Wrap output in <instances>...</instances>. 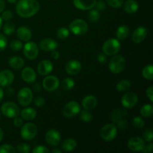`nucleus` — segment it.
<instances>
[{"label": "nucleus", "instance_id": "nucleus-1", "mask_svg": "<svg viewBox=\"0 0 153 153\" xmlns=\"http://www.w3.org/2000/svg\"><path fill=\"white\" fill-rule=\"evenodd\" d=\"M40 5L37 0H19L16 6L17 14L22 18H30L37 13Z\"/></svg>", "mask_w": 153, "mask_h": 153}, {"label": "nucleus", "instance_id": "nucleus-2", "mask_svg": "<svg viewBox=\"0 0 153 153\" xmlns=\"http://www.w3.org/2000/svg\"><path fill=\"white\" fill-rule=\"evenodd\" d=\"M126 59L123 56L120 55H113L109 61L108 68L111 73L114 74L122 73L126 67Z\"/></svg>", "mask_w": 153, "mask_h": 153}, {"label": "nucleus", "instance_id": "nucleus-3", "mask_svg": "<svg viewBox=\"0 0 153 153\" xmlns=\"http://www.w3.org/2000/svg\"><path fill=\"white\" fill-rule=\"evenodd\" d=\"M120 43L117 39L109 38L103 43L102 52L107 56H113L120 52Z\"/></svg>", "mask_w": 153, "mask_h": 153}, {"label": "nucleus", "instance_id": "nucleus-4", "mask_svg": "<svg viewBox=\"0 0 153 153\" xmlns=\"http://www.w3.org/2000/svg\"><path fill=\"white\" fill-rule=\"evenodd\" d=\"M70 31L75 35H85L88 31V25L82 19H76L72 21L69 25Z\"/></svg>", "mask_w": 153, "mask_h": 153}, {"label": "nucleus", "instance_id": "nucleus-5", "mask_svg": "<svg viewBox=\"0 0 153 153\" xmlns=\"http://www.w3.org/2000/svg\"><path fill=\"white\" fill-rule=\"evenodd\" d=\"M117 135V127L113 123L105 125L100 130V136L105 142H111Z\"/></svg>", "mask_w": 153, "mask_h": 153}, {"label": "nucleus", "instance_id": "nucleus-6", "mask_svg": "<svg viewBox=\"0 0 153 153\" xmlns=\"http://www.w3.org/2000/svg\"><path fill=\"white\" fill-rule=\"evenodd\" d=\"M1 111L7 118H14L20 113L19 108L13 102H6L1 106Z\"/></svg>", "mask_w": 153, "mask_h": 153}, {"label": "nucleus", "instance_id": "nucleus-7", "mask_svg": "<svg viewBox=\"0 0 153 153\" xmlns=\"http://www.w3.org/2000/svg\"><path fill=\"white\" fill-rule=\"evenodd\" d=\"M37 134V127L33 123H28L22 126L20 135L22 138L26 140H31L36 137Z\"/></svg>", "mask_w": 153, "mask_h": 153}, {"label": "nucleus", "instance_id": "nucleus-8", "mask_svg": "<svg viewBox=\"0 0 153 153\" xmlns=\"http://www.w3.org/2000/svg\"><path fill=\"white\" fill-rule=\"evenodd\" d=\"M81 111V106L77 102L71 101L64 106L62 109V114L67 118H73Z\"/></svg>", "mask_w": 153, "mask_h": 153}, {"label": "nucleus", "instance_id": "nucleus-9", "mask_svg": "<svg viewBox=\"0 0 153 153\" xmlns=\"http://www.w3.org/2000/svg\"><path fill=\"white\" fill-rule=\"evenodd\" d=\"M17 100L22 106H28L33 100V93L28 88H22L17 94Z\"/></svg>", "mask_w": 153, "mask_h": 153}, {"label": "nucleus", "instance_id": "nucleus-10", "mask_svg": "<svg viewBox=\"0 0 153 153\" xmlns=\"http://www.w3.org/2000/svg\"><path fill=\"white\" fill-rule=\"evenodd\" d=\"M23 52L25 56L29 60L36 59L39 54V46L34 42L28 41L23 47Z\"/></svg>", "mask_w": 153, "mask_h": 153}, {"label": "nucleus", "instance_id": "nucleus-11", "mask_svg": "<svg viewBox=\"0 0 153 153\" xmlns=\"http://www.w3.org/2000/svg\"><path fill=\"white\" fill-rule=\"evenodd\" d=\"M138 102V97L133 92L125 94L121 98V103L123 106L126 108H131L137 105Z\"/></svg>", "mask_w": 153, "mask_h": 153}, {"label": "nucleus", "instance_id": "nucleus-12", "mask_svg": "<svg viewBox=\"0 0 153 153\" xmlns=\"http://www.w3.org/2000/svg\"><path fill=\"white\" fill-rule=\"evenodd\" d=\"M46 142L52 146H57L61 140V134L56 129H49L45 135Z\"/></svg>", "mask_w": 153, "mask_h": 153}, {"label": "nucleus", "instance_id": "nucleus-13", "mask_svg": "<svg viewBox=\"0 0 153 153\" xmlns=\"http://www.w3.org/2000/svg\"><path fill=\"white\" fill-rule=\"evenodd\" d=\"M127 146L132 152H140L145 146L144 140L140 137H132L128 140Z\"/></svg>", "mask_w": 153, "mask_h": 153}, {"label": "nucleus", "instance_id": "nucleus-14", "mask_svg": "<svg viewBox=\"0 0 153 153\" xmlns=\"http://www.w3.org/2000/svg\"><path fill=\"white\" fill-rule=\"evenodd\" d=\"M148 29L144 26H139L133 31L131 34V40L134 43H140L146 39L148 34Z\"/></svg>", "mask_w": 153, "mask_h": 153}, {"label": "nucleus", "instance_id": "nucleus-15", "mask_svg": "<svg viewBox=\"0 0 153 153\" xmlns=\"http://www.w3.org/2000/svg\"><path fill=\"white\" fill-rule=\"evenodd\" d=\"M59 80L56 76H48L43 80V87L46 91H54L59 86Z\"/></svg>", "mask_w": 153, "mask_h": 153}, {"label": "nucleus", "instance_id": "nucleus-16", "mask_svg": "<svg viewBox=\"0 0 153 153\" xmlns=\"http://www.w3.org/2000/svg\"><path fill=\"white\" fill-rule=\"evenodd\" d=\"M14 80V75L10 70H4L0 72V86L7 88L9 87Z\"/></svg>", "mask_w": 153, "mask_h": 153}, {"label": "nucleus", "instance_id": "nucleus-17", "mask_svg": "<svg viewBox=\"0 0 153 153\" xmlns=\"http://www.w3.org/2000/svg\"><path fill=\"white\" fill-rule=\"evenodd\" d=\"M53 70V64L49 60H43L37 65V73L40 76H47Z\"/></svg>", "mask_w": 153, "mask_h": 153}, {"label": "nucleus", "instance_id": "nucleus-18", "mask_svg": "<svg viewBox=\"0 0 153 153\" xmlns=\"http://www.w3.org/2000/svg\"><path fill=\"white\" fill-rule=\"evenodd\" d=\"M82 70V64L79 61L76 60H71L68 61L65 66V70L67 74L74 76L80 73Z\"/></svg>", "mask_w": 153, "mask_h": 153}, {"label": "nucleus", "instance_id": "nucleus-19", "mask_svg": "<svg viewBox=\"0 0 153 153\" xmlns=\"http://www.w3.org/2000/svg\"><path fill=\"white\" fill-rule=\"evenodd\" d=\"M40 49L45 52H51L52 50H55L58 48V44L54 39L52 38H44L40 42L39 44Z\"/></svg>", "mask_w": 153, "mask_h": 153}, {"label": "nucleus", "instance_id": "nucleus-20", "mask_svg": "<svg viewBox=\"0 0 153 153\" xmlns=\"http://www.w3.org/2000/svg\"><path fill=\"white\" fill-rule=\"evenodd\" d=\"M97 0H73V4L76 8L82 10L93 9L95 6Z\"/></svg>", "mask_w": 153, "mask_h": 153}, {"label": "nucleus", "instance_id": "nucleus-21", "mask_svg": "<svg viewBox=\"0 0 153 153\" xmlns=\"http://www.w3.org/2000/svg\"><path fill=\"white\" fill-rule=\"evenodd\" d=\"M21 77L23 79L24 82L26 83L31 84L35 82L36 79H37V76H36V73L31 67H25L22 70V73H21Z\"/></svg>", "mask_w": 153, "mask_h": 153}, {"label": "nucleus", "instance_id": "nucleus-22", "mask_svg": "<svg viewBox=\"0 0 153 153\" xmlns=\"http://www.w3.org/2000/svg\"><path fill=\"white\" fill-rule=\"evenodd\" d=\"M97 104H98V100H97V97L93 95L87 96L82 100V105L84 108V109L89 111L95 108Z\"/></svg>", "mask_w": 153, "mask_h": 153}, {"label": "nucleus", "instance_id": "nucleus-23", "mask_svg": "<svg viewBox=\"0 0 153 153\" xmlns=\"http://www.w3.org/2000/svg\"><path fill=\"white\" fill-rule=\"evenodd\" d=\"M16 34L19 40L22 41H29L31 38V31L28 27L26 26H20L18 28L17 31H16Z\"/></svg>", "mask_w": 153, "mask_h": 153}, {"label": "nucleus", "instance_id": "nucleus-24", "mask_svg": "<svg viewBox=\"0 0 153 153\" xmlns=\"http://www.w3.org/2000/svg\"><path fill=\"white\" fill-rule=\"evenodd\" d=\"M123 9L126 13H134L138 10L139 4L135 0H127L123 4Z\"/></svg>", "mask_w": 153, "mask_h": 153}, {"label": "nucleus", "instance_id": "nucleus-25", "mask_svg": "<svg viewBox=\"0 0 153 153\" xmlns=\"http://www.w3.org/2000/svg\"><path fill=\"white\" fill-rule=\"evenodd\" d=\"M8 64L11 68L14 70H20L24 67L25 61L23 58L19 56H13L8 60Z\"/></svg>", "mask_w": 153, "mask_h": 153}, {"label": "nucleus", "instance_id": "nucleus-26", "mask_svg": "<svg viewBox=\"0 0 153 153\" xmlns=\"http://www.w3.org/2000/svg\"><path fill=\"white\" fill-rule=\"evenodd\" d=\"M126 116H127L126 111L123 110V109H120V108H117V109H114V110L111 112L110 116V119L112 122L117 123L118 121L123 119V118H125Z\"/></svg>", "mask_w": 153, "mask_h": 153}, {"label": "nucleus", "instance_id": "nucleus-27", "mask_svg": "<svg viewBox=\"0 0 153 153\" xmlns=\"http://www.w3.org/2000/svg\"><path fill=\"white\" fill-rule=\"evenodd\" d=\"M19 114L22 119L25 120H32L37 116V111L33 108H26L22 109Z\"/></svg>", "mask_w": 153, "mask_h": 153}, {"label": "nucleus", "instance_id": "nucleus-28", "mask_svg": "<svg viewBox=\"0 0 153 153\" xmlns=\"http://www.w3.org/2000/svg\"><path fill=\"white\" fill-rule=\"evenodd\" d=\"M77 146V142L73 138H67L61 143V148L65 152H72Z\"/></svg>", "mask_w": 153, "mask_h": 153}, {"label": "nucleus", "instance_id": "nucleus-29", "mask_svg": "<svg viewBox=\"0 0 153 153\" xmlns=\"http://www.w3.org/2000/svg\"><path fill=\"white\" fill-rule=\"evenodd\" d=\"M130 30L128 25H122L117 28L116 32V37L118 40H124L129 35Z\"/></svg>", "mask_w": 153, "mask_h": 153}, {"label": "nucleus", "instance_id": "nucleus-30", "mask_svg": "<svg viewBox=\"0 0 153 153\" xmlns=\"http://www.w3.org/2000/svg\"><path fill=\"white\" fill-rule=\"evenodd\" d=\"M140 113L143 117H151L153 114V106L152 104H145L140 108Z\"/></svg>", "mask_w": 153, "mask_h": 153}, {"label": "nucleus", "instance_id": "nucleus-31", "mask_svg": "<svg viewBox=\"0 0 153 153\" xmlns=\"http://www.w3.org/2000/svg\"><path fill=\"white\" fill-rule=\"evenodd\" d=\"M75 86V82L72 78L67 77L63 79L61 83V87L64 91H70L72 90Z\"/></svg>", "mask_w": 153, "mask_h": 153}, {"label": "nucleus", "instance_id": "nucleus-32", "mask_svg": "<svg viewBox=\"0 0 153 153\" xmlns=\"http://www.w3.org/2000/svg\"><path fill=\"white\" fill-rule=\"evenodd\" d=\"M131 88V82L127 79H123L117 85L116 89L120 92L127 91Z\"/></svg>", "mask_w": 153, "mask_h": 153}, {"label": "nucleus", "instance_id": "nucleus-33", "mask_svg": "<svg viewBox=\"0 0 153 153\" xmlns=\"http://www.w3.org/2000/svg\"><path fill=\"white\" fill-rule=\"evenodd\" d=\"M15 24L13 22L9 21H6V23L4 25L3 27V31L6 35H10L15 31Z\"/></svg>", "mask_w": 153, "mask_h": 153}, {"label": "nucleus", "instance_id": "nucleus-34", "mask_svg": "<svg viewBox=\"0 0 153 153\" xmlns=\"http://www.w3.org/2000/svg\"><path fill=\"white\" fill-rule=\"evenodd\" d=\"M79 114L80 120H82L84 122H90V121H91V120L93 118L92 113L89 110L84 109V110L80 111V112Z\"/></svg>", "mask_w": 153, "mask_h": 153}, {"label": "nucleus", "instance_id": "nucleus-35", "mask_svg": "<svg viewBox=\"0 0 153 153\" xmlns=\"http://www.w3.org/2000/svg\"><path fill=\"white\" fill-rule=\"evenodd\" d=\"M131 123H132V126L134 128H137V129H141L144 127L145 121L143 120L141 117L136 116L133 117L132 120H131Z\"/></svg>", "mask_w": 153, "mask_h": 153}, {"label": "nucleus", "instance_id": "nucleus-36", "mask_svg": "<svg viewBox=\"0 0 153 153\" xmlns=\"http://www.w3.org/2000/svg\"><path fill=\"white\" fill-rule=\"evenodd\" d=\"M70 35V30L65 27H61L57 30L56 36L60 40H65Z\"/></svg>", "mask_w": 153, "mask_h": 153}, {"label": "nucleus", "instance_id": "nucleus-37", "mask_svg": "<svg viewBox=\"0 0 153 153\" xmlns=\"http://www.w3.org/2000/svg\"><path fill=\"white\" fill-rule=\"evenodd\" d=\"M152 70L153 67L152 64L146 66V67L143 69V70H142V75H143V78L147 79V80H152L153 77Z\"/></svg>", "mask_w": 153, "mask_h": 153}, {"label": "nucleus", "instance_id": "nucleus-38", "mask_svg": "<svg viewBox=\"0 0 153 153\" xmlns=\"http://www.w3.org/2000/svg\"><path fill=\"white\" fill-rule=\"evenodd\" d=\"M88 19L91 22H97L100 19V11L97 10H90L88 13Z\"/></svg>", "mask_w": 153, "mask_h": 153}, {"label": "nucleus", "instance_id": "nucleus-39", "mask_svg": "<svg viewBox=\"0 0 153 153\" xmlns=\"http://www.w3.org/2000/svg\"><path fill=\"white\" fill-rule=\"evenodd\" d=\"M16 151L19 153H28L31 151V146L26 143H19L16 146Z\"/></svg>", "mask_w": 153, "mask_h": 153}, {"label": "nucleus", "instance_id": "nucleus-40", "mask_svg": "<svg viewBox=\"0 0 153 153\" xmlns=\"http://www.w3.org/2000/svg\"><path fill=\"white\" fill-rule=\"evenodd\" d=\"M22 42L20 40H14L13 41L10 42V47L12 51L13 52H17V51H19L20 49H22Z\"/></svg>", "mask_w": 153, "mask_h": 153}, {"label": "nucleus", "instance_id": "nucleus-41", "mask_svg": "<svg viewBox=\"0 0 153 153\" xmlns=\"http://www.w3.org/2000/svg\"><path fill=\"white\" fill-rule=\"evenodd\" d=\"M16 149L9 144H3L0 146V153H15Z\"/></svg>", "mask_w": 153, "mask_h": 153}, {"label": "nucleus", "instance_id": "nucleus-42", "mask_svg": "<svg viewBox=\"0 0 153 153\" xmlns=\"http://www.w3.org/2000/svg\"><path fill=\"white\" fill-rule=\"evenodd\" d=\"M143 137L145 141L152 142L153 139V131L151 128H148L143 132Z\"/></svg>", "mask_w": 153, "mask_h": 153}, {"label": "nucleus", "instance_id": "nucleus-43", "mask_svg": "<svg viewBox=\"0 0 153 153\" xmlns=\"http://www.w3.org/2000/svg\"><path fill=\"white\" fill-rule=\"evenodd\" d=\"M105 1L114 8H119L123 4V0H105Z\"/></svg>", "mask_w": 153, "mask_h": 153}, {"label": "nucleus", "instance_id": "nucleus-44", "mask_svg": "<svg viewBox=\"0 0 153 153\" xmlns=\"http://www.w3.org/2000/svg\"><path fill=\"white\" fill-rule=\"evenodd\" d=\"M7 45V37L2 34H0V52L4 50Z\"/></svg>", "mask_w": 153, "mask_h": 153}, {"label": "nucleus", "instance_id": "nucleus-45", "mask_svg": "<svg viewBox=\"0 0 153 153\" xmlns=\"http://www.w3.org/2000/svg\"><path fill=\"white\" fill-rule=\"evenodd\" d=\"M33 153H49L50 151L44 146H37L32 150Z\"/></svg>", "mask_w": 153, "mask_h": 153}, {"label": "nucleus", "instance_id": "nucleus-46", "mask_svg": "<svg viewBox=\"0 0 153 153\" xmlns=\"http://www.w3.org/2000/svg\"><path fill=\"white\" fill-rule=\"evenodd\" d=\"M117 128H119L120 130H125L127 128V126H128V122H127V120L125 118H123V119L118 121L117 123Z\"/></svg>", "mask_w": 153, "mask_h": 153}, {"label": "nucleus", "instance_id": "nucleus-47", "mask_svg": "<svg viewBox=\"0 0 153 153\" xmlns=\"http://www.w3.org/2000/svg\"><path fill=\"white\" fill-rule=\"evenodd\" d=\"M94 7H96V10H97L98 11H102V10H104L106 8V4L104 1L100 0V1L96 2Z\"/></svg>", "mask_w": 153, "mask_h": 153}, {"label": "nucleus", "instance_id": "nucleus-48", "mask_svg": "<svg viewBox=\"0 0 153 153\" xmlns=\"http://www.w3.org/2000/svg\"><path fill=\"white\" fill-rule=\"evenodd\" d=\"M13 13H12L10 10H5L2 13V15H1V19H4V21H9L13 18Z\"/></svg>", "mask_w": 153, "mask_h": 153}, {"label": "nucleus", "instance_id": "nucleus-49", "mask_svg": "<svg viewBox=\"0 0 153 153\" xmlns=\"http://www.w3.org/2000/svg\"><path fill=\"white\" fill-rule=\"evenodd\" d=\"M34 102L37 107H42L45 104V99L42 97H37L34 99Z\"/></svg>", "mask_w": 153, "mask_h": 153}, {"label": "nucleus", "instance_id": "nucleus-50", "mask_svg": "<svg viewBox=\"0 0 153 153\" xmlns=\"http://www.w3.org/2000/svg\"><path fill=\"white\" fill-rule=\"evenodd\" d=\"M97 61L101 64H104L107 62V55L105 53H99L97 55Z\"/></svg>", "mask_w": 153, "mask_h": 153}, {"label": "nucleus", "instance_id": "nucleus-51", "mask_svg": "<svg viewBox=\"0 0 153 153\" xmlns=\"http://www.w3.org/2000/svg\"><path fill=\"white\" fill-rule=\"evenodd\" d=\"M13 125L16 127H18V128L22 126L23 125V121H22V118L18 117V116L13 118Z\"/></svg>", "mask_w": 153, "mask_h": 153}, {"label": "nucleus", "instance_id": "nucleus-52", "mask_svg": "<svg viewBox=\"0 0 153 153\" xmlns=\"http://www.w3.org/2000/svg\"><path fill=\"white\" fill-rule=\"evenodd\" d=\"M146 97H147L148 99H149V100L152 102H153V88H152V86L149 87V88L146 89Z\"/></svg>", "mask_w": 153, "mask_h": 153}, {"label": "nucleus", "instance_id": "nucleus-53", "mask_svg": "<svg viewBox=\"0 0 153 153\" xmlns=\"http://www.w3.org/2000/svg\"><path fill=\"white\" fill-rule=\"evenodd\" d=\"M143 151L144 153H151L153 151V144L152 143H151V142H149V144L147 145V146H145L144 148L143 149Z\"/></svg>", "mask_w": 153, "mask_h": 153}, {"label": "nucleus", "instance_id": "nucleus-54", "mask_svg": "<svg viewBox=\"0 0 153 153\" xmlns=\"http://www.w3.org/2000/svg\"><path fill=\"white\" fill-rule=\"evenodd\" d=\"M51 52H52L51 55H52V57L54 58V59L57 60L60 58V54L58 51H56L55 49V50H52V51H51Z\"/></svg>", "mask_w": 153, "mask_h": 153}, {"label": "nucleus", "instance_id": "nucleus-55", "mask_svg": "<svg viewBox=\"0 0 153 153\" xmlns=\"http://www.w3.org/2000/svg\"><path fill=\"white\" fill-rule=\"evenodd\" d=\"M5 93L7 94V95L8 96V97H12V96L13 95V94H14V90L12 88H7V89H6Z\"/></svg>", "mask_w": 153, "mask_h": 153}, {"label": "nucleus", "instance_id": "nucleus-56", "mask_svg": "<svg viewBox=\"0 0 153 153\" xmlns=\"http://www.w3.org/2000/svg\"><path fill=\"white\" fill-rule=\"evenodd\" d=\"M4 7H5V3H4V0H0V13L4 10Z\"/></svg>", "mask_w": 153, "mask_h": 153}, {"label": "nucleus", "instance_id": "nucleus-57", "mask_svg": "<svg viewBox=\"0 0 153 153\" xmlns=\"http://www.w3.org/2000/svg\"><path fill=\"white\" fill-rule=\"evenodd\" d=\"M33 88H34V91H37V92H39V91H41V87H40V85H39L38 83L34 84V86H33Z\"/></svg>", "mask_w": 153, "mask_h": 153}, {"label": "nucleus", "instance_id": "nucleus-58", "mask_svg": "<svg viewBox=\"0 0 153 153\" xmlns=\"http://www.w3.org/2000/svg\"><path fill=\"white\" fill-rule=\"evenodd\" d=\"M3 97H4V91H3L2 88L0 86V102L2 100Z\"/></svg>", "mask_w": 153, "mask_h": 153}, {"label": "nucleus", "instance_id": "nucleus-59", "mask_svg": "<svg viewBox=\"0 0 153 153\" xmlns=\"http://www.w3.org/2000/svg\"><path fill=\"white\" fill-rule=\"evenodd\" d=\"M3 137H4V132H3V130L1 129V128L0 127V142L2 140Z\"/></svg>", "mask_w": 153, "mask_h": 153}, {"label": "nucleus", "instance_id": "nucleus-60", "mask_svg": "<svg viewBox=\"0 0 153 153\" xmlns=\"http://www.w3.org/2000/svg\"><path fill=\"white\" fill-rule=\"evenodd\" d=\"M52 152L53 153H61V150L59 149H57V148H55Z\"/></svg>", "mask_w": 153, "mask_h": 153}, {"label": "nucleus", "instance_id": "nucleus-61", "mask_svg": "<svg viewBox=\"0 0 153 153\" xmlns=\"http://www.w3.org/2000/svg\"><path fill=\"white\" fill-rule=\"evenodd\" d=\"M7 1L10 3H15L16 1H17V0H7Z\"/></svg>", "mask_w": 153, "mask_h": 153}, {"label": "nucleus", "instance_id": "nucleus-62", "mask_svg": "<svg viewBox=\"0 0 153 153\" xmlns=\"http://www.w3.org/2000/svg\"><path fill=\"white\" fill-rule=\"evenodd\" d=\"M1 26H2V19L1 17H0V29H1Z\"/></svg>", "mask_w": 153, "mask_h": 153}]
</instances>
